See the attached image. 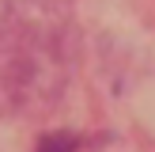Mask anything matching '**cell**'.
I'll return each instance as SVG.
<instances>
[{"mask_svg": "<svg viewBox=\"0 0 155 152\" xmlns=\"http://www.w3.org/2000/svg\"><path fill=\"white\" fill-rule=\"evenodd\" d=\"M76 133H64V129H61V133H45L42 137V144H38V152H76Z\"/></svg>", "mask_w": 155, "mask_h": 152, "instance_id": "1", "label": "cell"}]
</instances>
